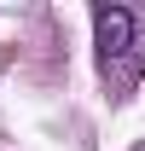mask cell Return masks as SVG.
I'll return each mask as SVG.
<instances>
[{"label":"cell","mask_w":145,"mask_h":151,"mask_svg":"<svg viewBox=\"0 0 145 151\" xmlns=\"http://www.w3.org/2000/svg\"><path fill=\"white\" fill-rule=\"evenodd\" d=\"M93 23H99V70H116L134 47H145L139 41V23H134V12L128 6H93Z\"/></svg>","instance_id":"obj_1"}]
</instances>
